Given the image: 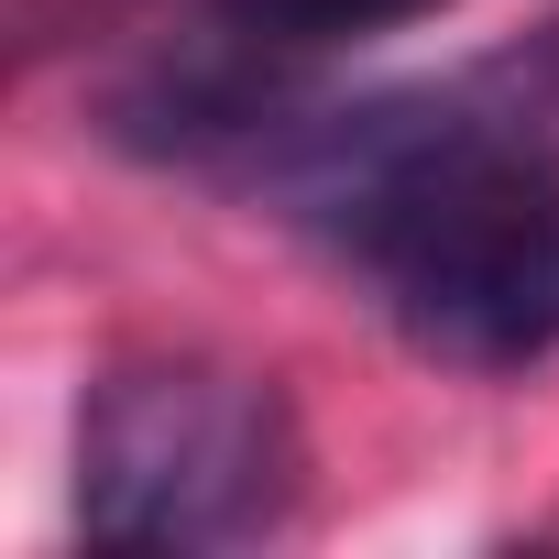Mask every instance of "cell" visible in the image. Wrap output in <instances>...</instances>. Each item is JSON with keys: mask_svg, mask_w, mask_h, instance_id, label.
<instances>
[{"mask_svg": "<svg viewBox=\"0 0 559 559\" xmlns=\"http://www.w3.org/2000/svg\"><path fill=\"white\" fill-rule=\"evenodd\" d=\"M330 252H352L428 362L515 373L559 352V154L472 88L319 110L263 154Z\"/></svg>", "mask_w": 559, "mask_h": 559, "instance_id": "obj_1", "label": "cell"}, {"mask_svg": "<svg viewBox=\"0 0 559 559\" xmlns=\"http://www.w3.org/2000/svg\"><path fill=\"white\" fill-rule=\"evenodd\" d=\"M297 417L209 352L110 362L78 406V526L99 548H241L297 504Z\"/></svg>", "mask_w": 559, "mask_h": 559, "instance_id": "obj_2", "label": "cell"}, {"mask_svg": "<svg viewBox=\"0 0 559 559\" xmlns=\"http://www.w3.org/2000/svg\"><path fill=\"white\" fill-rule=\"evenodd\" d=\"M198 12L241 23L252 45L319 56V45H352V34H395V23H428V12H450V0H198Z\"/></svg>", "mask_w": 559, "mask_h": 559, "instance_id": "obj_3", "label": "cell"}, {"mask_svg": "<svg viewBox=\"0 0 559 559\" xmlns=\"http://www.w3.org/2000/svg\"><path fill=\"white\" fill-rule=\"evenodd\" d=\"M461 88H472L504 132H526V143H548V154H559V12H548L537 34H515L504 56H483Z\"/></svg>", "mask_w": 559, "mask_h": 559, "instance_id": "obj_4", "label": "cell"}]
</instances>
